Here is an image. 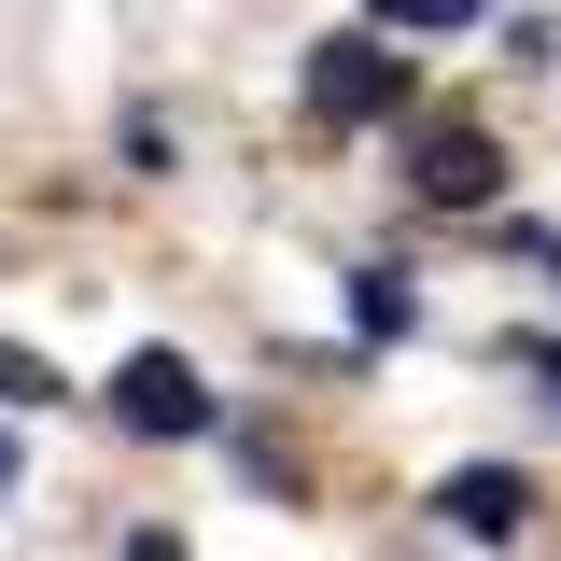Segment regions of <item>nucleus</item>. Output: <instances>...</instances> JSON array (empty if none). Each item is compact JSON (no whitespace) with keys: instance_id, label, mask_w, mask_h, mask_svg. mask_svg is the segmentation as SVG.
Masks as SVG:
<instances>
[{"instance_id":"obj_1","label":"nucleus","mask_w":561,"mask_h":561,"mask_svg":"<svg viewBox=\"0 0 561 561\" xmlns=\"http://www.w3.org/2000/svg\"><path fill=\"white\" fill-rule=\"evenodd\" d=\"M309 113H323V127H393V113H408V57L365 43V28L309 43Z\"/></svg>"},{"instance_id":"obj_2","label":"nucleus","mask_w":561,"mask_h":561,"mask_svg":"<svg viewBox=\"0 0 561 561\" xmlns=\"http://www.w3.org/2000/svg\"><path fill=\"white\" fill-rule=\"evenodd\" d=\"M113 421H127V435H210V379L197 365H183V351H127V365H113Z\"/></svg>"},{"instance_id":"obj_3","label":"nucleus","mask_w":561,"mask_h":561,"mask_svg":"<svg viewBox=\"0 0 561 561\" xmlns=\"http://www.w3.org/2000/svg\"><path fill=\"white\" fill-rule=\"evenodd\" d=\"M435 505H449V534H478V548H519V534H534V505H548V491L519 478V463H463V478L435 491Z\"/></svg>"},{"instance_id":"obj_4","label":"nucleus","mask_w":561,"mask_h":561,"mask_svg":"<svg viewBox=\"0 0 561 561\" xmlns=\"http://www.w3.org/2000/svg\"><path fill=\"white\" fill-rule=\"evenodd\" d=\"M408 183H421L435 210H478L491 183H505V169H491V140L463 127V113H449V127H421V140H408Z\"/></svg>"},{"instance_id":"obj_5","label":"nucleus","mask_w":561,"mask_h":561,"mask_svg":"<svg viewBox=\"0 0 561 561\" xmlns=\"http://www.w3.org/2000/svg\"><path fill=\"white\" fill-rule=\"evenodd\" d=\"M351 323H365V337H421V295H408V267H351Z\"/></svg>"},{"instance_id":"obj_6","label":"nucleus","mask_w":561,"mask_h":561,"mask_svg":"<svg viewBox=\"0 0 561 561\" xmlns=\"http://www.w3.org/2000/svg\"><path fill=\"white\" fill-rule=\"evenodd\" d=\"M463 14H478V0H379V28H365V43H408V28H463Z\"/></svg>"},{"instance_id":"obj_7","label":"nucleus","mask_w":561,"mask_h":561,"mask_svg":"<svg viewBox=\"0 0 561 561\" xmlns=\"http://www.w3.org/2000/svg\"><path fill=\"white\" fill-rule=\"evenodd\" d=\"M43 393H57V365H43L28 337H0V408H43Z\"/></svg>"},{"instance_id":"obj_8","label":"nucleus","mask_w":561,"mask_h":561,"mask_svg":"<svg viewBox=\"0 0 561 561\" xmlns=\"http://www.w3.org/2000/svg\"><path fill=\"white\" fill-rule=\"evenodd\" d=\"M505 365H519V379H548V408H561V337H505Z\"/></svg>"},{"instance_id":"obj_9","label":"nucleus","mask_w":561,"mask_h":561,"mask_svg":"<svg viewBox=\"0 0 561 561\" xmlns=\"http://www.w3.org/2000/svg\"><path fill=\"white\" fill-rule=\"evenodd\" d=\"M127 561H183V548H169V534H127Z\"/></svg>"},{"instance_id":"obj_10","label":"nucleus","mask_w":561,"mask_h":561,"mask_svg":"<svg viewBox=\"0 0 561 561\" xmlns=\"http://www.w3.org/2000/svg\"><path fill=\"white\" fill-rule=\"evenodd\" d=\"M0 491H14V435H0Z\"/></svg>"}]
</instances>
